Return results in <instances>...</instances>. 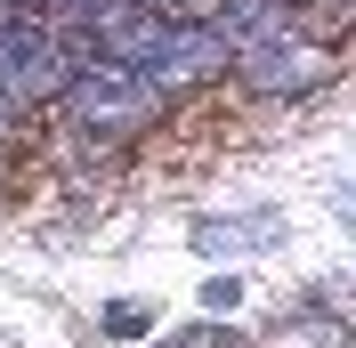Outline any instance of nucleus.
<instances>
[{"mask_svg": "<svg viewBox=\"0 0 356 348\" xmlns=\"http://www.w3.org/2000/svg\"><path fill=\"white\" fill-rule=\"evenodd\" d=\"M57 113H65L81 138H97V154H106V146H122V138L154 130L162 113H170V97H162L154 81H138L130 65H113V57H89V65L65 81Z\"/></svg>", "mask_w": 356, "mask_h": 348, "instance_id": "1", "label": "nucleus"}, {"mask_svg": "<svg viewBox=\"0 0 356 348\" xmlns=\"http://www.w3.org/2000/svg\"><path fill=\"white\" fill-rule=\"evenodd\" d=\"M332 49L308 41V33H291V24H275V33H259V41H243L235 57H227V73L251 89V97H308V89L332 81Z\"/></svg>", "mask_w": 356, "mask_h": 348, "instance_id": "2", "label": "nucleus"}, {"mask_svg": "<svg viewBox=\"0 0 356 348\" xmlns=\"http://www.w3.org/2000/svg\"><path fill=\"white\" fill-rule=\"evenodd\" d=\"M122 8H154V17H211V8H219V0H122Z\"/></svg>", "mask_w": 356, "mask_h": 348, "instance_id": "3", "label": "nucleus"}, {"mask_svg": "<svg viewBox=\"0 0 356 348\" xmlns=\"http://www.w3.org/2000/svg\"><path fill=\"white\" fill-rule=\"evenodd\" d=\"M170 348H243V340H235L227 324H195V332H178Z\"/></svg>", "mask_w": 356, "mask_h": 348, "instance_id": "4", "label": "nucleus"}]
</instances>
